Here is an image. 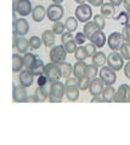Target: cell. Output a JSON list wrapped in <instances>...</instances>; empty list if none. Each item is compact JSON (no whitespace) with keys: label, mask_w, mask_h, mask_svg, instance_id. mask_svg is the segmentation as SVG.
Returning <instances> with one entry per match:
<instances>
[{"label":"cell","mask_w":130,"mask_h":145,"mask_svg":"<svg viewBox=\"0 0 130 145\" xmlns=\"http://www.w3.org/2000/svg\"><path fill=\"white\" fill-rule=\"evenodd\" d=\"M66 96V85L55 81L50 85V93H49V101L51 103H61L63 97Z\"/></svg>","instance_id":"cell-1"},{"label":"cell","mask_w":130,"mask_h":145,"mask_svg":"<svg viewBox=\"0 0 130 145\" xmlns=\"http://www.w3.org/2000/svg\"><path fill=\"white\" fill-rule=\"evenodd\" d=\"M75 18L79 22H83V23H86L91 20L92 17V8L90 4H82V5H78L77 8L74 11Z\"/></svg>","instance_id":"cell-2"},{"label":"cell","mask_w":130,"mask_h":145,"mask_svg":"<svg viewBox=\"0 0 130 145\" xmlns=\"http://www.w3.org/2000/svg\"><path fill=\"white\" fill-rule=\"evenodd\" d=\"M107 65H108L112 70L119 71L124 68V58L118 51H112L108 56H107Z\"/></svg>","instance_id":"cell-3"},{"label":"cell","mask_w":130,"mask_h":145,"mask_svg":"<svg viewBox=\"0 0 130 145\" xmlns=\"http://www.w3.org/2000/svg\"><path fill=\"white\" fill-rule=\"evenodd\" d=\"M67 52L65 48V45H59V46H53L50 50V53H49V57H50V61L52 63H56V64H60V63L66 61L67 57Z\"/></svg>","instance_id":"cell-4"},{"label":"cell","mask_w":130,"mask_h":145,"mask_svg":"<svg viewBox=\"0 0 130 145\" xmlns=\"http://www.w3.org/2000/svg\"><path fill=\"white\" fill-rule=\"evenodd\" d=\"M13 11H16L21 17H26L32 13L33 7L30 0H16L13 1Z\"/></svg>","instance_id":"cell-5"},{"label":"cell","mask_w":130,"mask_h":145,"mask_svg":"<svg viewBox=\"0 0 130 145\" xmlns=\"http://www.w3.org/2000/svg\"><path fill=\"white\" fill-rule=\"evenodd\" d=\"M98 76H100V80L105 84V86H112L115 80H117V76H115V71L112 70L110 67H101L100 71H98Z\"/></svg>","instance_id":"cell-6"},{"label":"cell","mask_w":130,"mask_h":145,"mask_svg":"<svg viewBox=\"0 0 130 145\" xmlns=\"http://www.w3.org/2000/svg\"><path fill=\"white\" fill-rule=\"evenodd\" d=\"M63 13H65V8L62 7L61 4H52L46 10V16L49 21L51 22H59L63 17Z\"/></svg>","instance_id":"cell-7"},{"label":"cell","mask_w":130,"mask_h":145,"mask_svg":"<svg viewBox=\"0 0 130 145\" xmlns=\"http://www.w3.org/2000/svg\"><path fill=\"white\" fill-rule=\"evenodd\" d=\"M44 74H45L49 80L51 82H55V81H59L62 76H61V71H60V68H59V64L56 63H48L44 67Z\"/></svg>","instance_id":"cell-8"},{"label":"cell","mask_w":130,"mask_h":145,"mask_svg":"<svg viewBox=\"0 0 130 145\" xmlns=\"http://www.w3.org/2000/svg\"><path fill=\"white\" fill-rule=\"evenodd\" d=\"M12 28H13L12 31L15 34H17L18 36H24V35L28 34V31H29V23L27 22V20H24L23 17L17 18L16 21H13Z\"/></svg>","instance_id":"cell-9"},{"label":"cell","mask_w":130,"mask_h":145,"mask_svg":"<svg viewBox=\"0 0 130 145\" xmlns=\"http://www.w3.org/2000/svg\"><path fill=\"white\" fill-rule=\"evenodd\" d=\"M123 35L118 33V31H113V33H111L108 39H107V45H108V47L112 50V51H118L120 48L123 44Z\"/></svg>","instance_id":"cell-10"},{"label":"cell","mask_w":130,"mask_h":145,"mask_svg":"<svg viewBox=\"0 0 130 145\" xmlns=\"http://www.w3.org/2000/svg\"><path fill=\"white\" fill-rule=\"evenodd\" d=\"M13 47H15L20 53H27L29 48V40L24 36H18L13 33Z\"/></svg>","instance_id":"cell-11"},{"label":"cell","mask_w":130,"mask_h":145,"mask_svg":"<svg viewBox=\"0 0 130 145\" xmlns=\"http://www.w3.org/2000/svg\"><path fill=\"white\" fill-rule=\"evenodd\" d=\"M130 96V86L127 84H123L120 85L118 89H117V93H115V98H114V102L117 103H127L128 99Z\"/></svg>","instance_id":"cell-12"},{"label":"cell","mask_w":130,"mask_h":145,"mask_svg":"<svg viewBox=\"0 0 130 145\" xmlns=\"http://www.w3.org/2000/svg\"><path fill=\"white\" fill-rule=\"evenodd\" d=\"M27 87L24 86H13V92H12V101L15 103H24L28 94H27Z\"/></svg>","instance_id":"cell-13"},{"label":"cell","mask_w":130,"mask_h":145,"mask_svg":"<svg viewBox=\"0 0 130 145\" xmlns=\"http://www.w3.org/2000/svg\"><path fill=\"white\" fill-rule=\"evenodd\" d=\"M104 89H105V84L100 80V78H98V79L94 78V79L90 81L89 91H90V93L92 94L94 97H98V96H101L102 92H104Z\"/></svg>","instance_id":"cell-14"},{"label":"cell","mask_w":130,"mask_h":145,"mask_svg":"<svg viewBox=\"0 0 130 145\" xmlns=\"http://www.w3.org/2000/svg\"><path fill=\"white\" fill-rule=\"evenodd\" d=\"M34 74L29 69H24L20 72L18 75V81H20V85L24 86V87H29L32 86L33 81H34Z\"/></svg>","instance_id":"cell-15"},{"label":"cell","mask_w":130,"mask_h":145,"mask_svg":"<svg viewBox=\"0 0 130 145\" xmlns=\"http://www.w3.org/2000/svg\"><path fill=\"white\" fill-rule=\"evenodd\" d=\"M90 41H91V44L95 45L97 48H101V47H104L105 45H106L107 39H106V35H105L104 31L98 30V31H96V33L91 36Z\"/></svg>","instance_id":"cell-16"},{"label":"cell","mask_w":130,"mask_h":145,"mask_svg":"<svg viewBox=\"0 0 130 145\" xmlns=\"http://www.w3.org/2000/svg\"><path fill=\"white\" fill-rule=\"evenodd\" d=\"M30 15H32V18H33L34 22L40 23V22H43V20L46 16V8L44 7L43 5H37L33 8V11H32Z\"/></svg>","instance_id":"cell-17"},{"label":"cell","mask_w":130,"mask_h":145,"mask_svg":"<svg viewBox=\"0 0 130 145\" xmlns=\"http://www.w3.org/2000/svg\"><path fill=\"white\" fill-rule=\"evenodd\" d=\"M86 65L84 62H77L73 65V75L74 78H77L78 80L86 76Z\"/></svg>","instance_id":"cell-18"},{"label":"cell","mask_w":130,"mask_h":145,"mask_svg":"<svg viewBox=\"0 0 130 145\" xmlns=\"http://www.w3.org/2000/svg\"><path fill=\"white\" fill-rule=\"evenodd\" d=\"M49 93H50V89H48V86H38L37 89H35L34 96L37 98L38 103L40 102H45L49 98Z\"/></svg>","instance_id":"cell-19"},{"label":"cell","mask_w":130,"mask_h":145,"mask_svg":"<svg viewBox=\"0 0 130 145\" xmlns=\"http://www.w3.org/2000/svg\"><path fill=\"white\" fill-rule=\"evenodd\" d=\"M100 29H98V27L96 25V23L94 21H89L86 22V23L84 24V28H83V33L86 35V38L90 40L91 36L96 33V31H98Z\"/></svg>","instance_id":"cell-20"},{"label":"cell","mask_w":130,"mask_h":145,"mask_svg":"<svg viewBox=\"0 0 130 145\" xmlns=\"http://www.w3.org/2000/svg\"><path fill=\"white\" fill-rule=\"evenodd\" d=\"M23 68H24L23 57H21L20 53L12 54V71L13 72H21Z\"/></svg>","instance_id":"cell-21"},{"label":"cell","mask_w":130,"mask_h":145,"mask_svg":"<svg viewBox=\"0 0 130 145\" xmlns=\"http://www.w3.org/2000/svg\"><path fill=\"white\" fill-rule=\"evenodd\" d=\"M79 92H80L79 86H69V87H66V98L71 102L78 101Z\"/></svg>","instance_id":"cell-22"},{"label":"cell","mask_w":130,"mask_h":145,"mask_svg":"<svg viewBox=\"0 0 130 145\" xmlns=\"http://www.w3.org/2000/svg\"><path fill=\"white\" fill-rule=\"evenodd\" d=\"M55 33H53L52 30H45L42 35V39H43V44L45 45L46 47H52L53 45H55Z\"/></svg>","instance_id":"cell-23"},{"label":"cell","mask_w":130,"mask_h":145,"mask_svg":"<svg viewBox=\"0 0 130 145\" xmlns=\"http://www.w3.org/2000/svg\"><path fill=\"white\" fill-rule=\"evenodd\" d=\"M115 93H117V91L114 89V87H112V86H107V87H105V89H104V92H102L101 96L106 101V103H112V102H114Z\"/></svg>","instance_id":"cell-24"},{"label":"cell","mask_w":130,"mask_h":145,"mask_svg":"<svg viewBox=\"0 0 130 145\" xmlns=\"http://www.w3.org/2000/svg\"><path fill=\"white\" fill-rule=\"evenodd\" d=\"M59 68H60V71H61V76L62 78H65V79H68L71 74L73 72V67H72L71 63L68 62H62L59 64Z\"/></svg>","instance_id":"cell-25"},{"label":"cell","mask_w":130,"mask_h":145,"mask_svg":"<svg viewBox=\"0 0 130 145\" xmlns=\"http://www.w3.org/2000/svg\"><path fill=\"white\" fill-rule=\"evenodd\" d=\"M91 59H92V64H95L96 67L101 68V67H104V65L106 64L107 57H106V54H105L104 52L98 51V52H96V53L91 57Z\"/></svg>","instance_id":"cell-26"},{"label":"cell","mask_w":130,"mask_h":145,"mask_svg":"<svg viewBox=\"0 0 130 145\" xmlns=\"http://www.w3.org/2000/svg\"><path fill=\"white\" fill-rule=\"evenodd\" d=\"M114 12H115V6L113 5V4L106 3V4H104V5L101 6V15L104 16L105 18H111V17H113Z\"/></svg>","instance_id":"cell-27"},{"label":"cell","mask_w":130,"mask_h":145,"mask_svg":"<svg viewBox=\"0 0 130 145\" xmlns=\"http://www.w3.org/2000/svg\"><path fill=\"white\" fill-rule=\"evenodd\" d=\"M44 67H45L44 62L40 59L39 57H37V59H35V62H34V64L32 65V68H30L29 70L32 71L35 76H40L42 74H44Z\"/></svg>","instance_id":"cell-28"},{"label":"cell","mask_w":130,"mask_h":145,"mask_svg":"<svg viewBox=\"0 0 130 145\" xmlns=\"http://www.w3.org/2000/svg\"><path fill=\"white\" fill-rule=\"evenodd\" d=\"M35 59H37V56H35V54L30 53V52L24 53V56H23V64H24L26 69H30L32 65L34 64Z\"/></svg>","instance_id":"cell-29"},{"label":"cell","mask_w":130,"mask_h":145,"mask_svg":"<svg viewBox=\"0 0 130 145\" xmlns=\"http://www.w3.org/2000/svg\"><path fill=\"white\" fill-rule=\"evenodd\" d=\"M74 57H75V59H77V62H84L85 59H86L89 56H88V52H86L85 46H78L77 51L74 52Z\"/></svg>","instance_id":"cell-30"},{"label":"cell","mask_w":130,"mask_h":145,"mask_svg":"<svg viewBox=\"0 0 130 145\" xmlns=\"http://www.w3.org/2000/svg\"><path fill=\"white\" fill-rule=\"evenodd\" d=\"M65 25H66L67 31L73 33V31H75V30H77V28H78V20L75 17H68L66 20Z\"/></svg>","instance_id":"cell-31"},{"label":"cell","mask_w":130,"mask_h":145,"mask_svg":"<svg viewBox=\"0 0 130 145\" xmlns=\"http://www.w3.org/2000/svg\"><path fill=\"white\" fill-rule=\"evenodd\" d=\"M43 44V39L37 35H33L29 38V47L32 50H39Z\"/></svg>","instance_id":"cell-32"},{"label":"cell","mask_w":130,"mask_h":145,"mask_svg":"<svg viewBox=\"0 0 130 145\" xmlns=\"http://www.w3.org/2000/svg\"><path fill=\"white\" fill-rule=\"evenodd\" d=\"M119 51H120V54L123 56L124 59L130 61V44L129 42H123L122 46L119 48Z\"/></svg>","instance_id":"cell-33"},{"label":"cell","mask_w":130,"mask_h":145,"mask_svg":"<svg viewBox=\"0 0 130 145\" xmlns=\"http://www.w3.org/2000/svg\"><path fill=\"white\" fill-rule=\"evenodd\" d=\"M65 29H66V25L62 23L61 21L59 22H53V25H52V31L55 33L56 35H62L65 33Z\"/></svg>","instance_id":"cell-34"},{"label":"cell","mask_w":130,"mask_h":145,"mask_svg":"<svg viewBox=\"0 0 130 145\" xmlns=\"http://www.w3.org/2000/svg\"><path fill=\"white\" fill-rule=\"evenodd\" d=\"M97 68L95 64H88L86 65V76L90 80H92L94 78H96L97 75Z\"/></svg>","instance_id":"cell-35"},{"label":"cell","mask_w":130,"mask_h":145,"mask_svg":"<svg viewBox=\"0 0 130 145\" xmlns=\"http://www.w3.org/2000/svg\"><path fill=\"white\" fill-rule=\"evenodd\" d=\"M94 22L96 23V25L98 27V29H100V30L105 29V27H106V20H105V17L102 16V15H95V16H94Z\"/></svg>","instance_id":"cell-36"},{"label":"cell","mask_w":130,"mask_h":145,"mask_svg":"<svg viewBox=\"0 0 130 145\" xmlns=\"http://www.w3.org/2000/svg\"><path fill=\"white\" fill-rule=\"evenodd\" d=\"M90 79L88 78V76H84V78L82 79H79V88L80 91H85V89H88L89 88V86H90Z\"/></svg>","instance_id":"cell-37"},{"label":"cell","mask_w":130,"mask_h":145,"mask_svg":"<svg viewBox=\"0 0 130 145\" xmlns=\"http://www.w3.org/2000/svg\"><path fill=\"white\" fill-rule=\"evenodd\" d=\"M65 48L66 51L68 53H74L75 51H77V42H75V40H71V41H68L67 44H65Z\"/></svg>","instance_id":"cell-38"},{"label":"cell","mask_w":130,"mask_h":145,"mask_svg":"<svg viewBox=\"0 0 130 145\" xmlns=\"http://www.w3.org/2000/svg\"><path fill=\"white\" fill-rule=\"evenodd\" d=\"M115 20H118L123 25H127V24H129L128 22H129V20H130V17H129V15H128L127 11H122V12H120L119 15H118V17L115 18Z\"/></svg>","instance_id":"cell-39"},{"label":"cell","mask_w":130,"mask_h":145,"mask_svg":"<svg viewBox=\"0 0 130 145\" xmlns=\"http://www.w3.org/2000/svg\"><path fill=\"white\" fill-rule=\"evenodd\" d=\"M122 35H123L124 42H129L130 44V24L124 25L123 31H122Z\"/></svg>","instance_id":"cell-40"},{"label":"cell","mask_w":130,"mask_h":145,"mask_svg":"<svg viewBox=\"0 0 130 145\" xmlns=\"http://www.w3.org/2000/svg\"><path fill=\"white\" fill-rule=\"evenodd\" d=\"M49 84H52V82L49 80V78L45 74H42L38 78V86H48Z\"/></svg>","instance_id":"cell-41"},{"label":"cell","mask_w":130,"mask_h":145,"mask_svg":"<svg viewBox=\"0 0 130 145\" xmlns=\"http://www.w3.org/2000/svg\"><path fill=\"white\" fill-rule=\"evenodd\" d=\"M73 35H72L71 31H65L63 34L61 35V41H62V45H65L67 44L68 41H71V40H73Z\"/></svg>","instance_id":"cell-42"},{"label":"cell","mask_w":130,"mask_h":145,"mask_svg":"<svg viewBox=\"0 0 130 145\" xmlns=\"http://www.w3.org/2000/svg\"><path fill=\"white\" fill-rule=\"evenodd\" d=\"M86 35H85L84 33H77L74 36V40H75V42H77V45H82L84 44L85 41H86Z\"/></svg>","instance_id":"cell-43"},{"label":"cell","mask_w":130,"mask_h":145,"mask_svg":"<svg viewBox=\"0 0 130 145\" xmlns=\"http://www.w3.org/2000/svg\"><path fill=\"white\" fill-rule=\"evenodd\" d=\"M85 48H86V52H88V56L89 57H92L94 54H95L97 51H96V46L94 44H88L86 46H85Z\"/></svg>","instance_id":"cell-44"},{"label":"cell","mask_w":130,"mask_h":145,"mask_svg":"<svg viewBox=\"0 0 130 145\" xmlns=\"http://www.w3.org/2000/svg\"><path fill=\"white\" fill-rule=\"evenodd\" d=\"M66 87H69V86H78L79 85V80L77 78H68L66 79Z\"/></svg>","instance_id":"cell-45"},{"label":"cell","mask_w":130,"mask_h":145,"mask_svg":"<svg viewBox=\"0 0 130 145\" xmlns=\"http://www.w3.org/2000/svg\"><path fill=\"white\" fill-rule=\"evenodd\" d=\"M86 1H88V4H90V5L91 6H102V5H104V0H86Z\"/></svg>","instance_id":"cell-46"},{"label":"cell","mask_w":130,"mask_h":145,"mask_svg":"<svg viewBox=\"0 0 130 145\" xmlns=\"http://www.w3.org/2000/svg\"><path fill=\"white\" fill-rule=\"evenodd\" d=\"M123 69H124V75L130 80V61H128V63L124 65Z\"/></svg>","instance_id":"cell-47"},{"label":"cell","mask_w":130,"mask_h":145,"mask_svg":"<svg viewBox=\"0 0 130 145\" xmlns=\"http://www.w3.org/2000/svg\"><path fill=\"white\" fill-rule=\"evenodd\" d=\"M91 103H106V101L102 97H94L92 99H91Z\"/></svg>","instance_id":"cell-48"},{"label":"cell","mask_w":130,"mask_h":145,"mask_svg":"<svg viewBox=\"0 0 130 145\" xmlns=\"http://www.w3.org/2000/svg\"><path fill=\"white\" fill-rule=\"evenodd\" d=\"M24 103H38V101H37V98H35V96H33V97H27Z\"/></svg>","instance_id":"cell-49"},{"label":"cell","mask_w":130,"mask_h":145,"mask_svg":"<svg viewBox=\"0 0 130 145\" xmlns=\"http://www.w3.org/2000/svg\"><path fill=\"white\" fill-rule=\"evenodd\" d=\"M110 3H111V4H113V5L117 7V6H119L120 4L123 3V0H110Z\"/></svg>","instance_id":"cell-50"},{"label":"cell","mask_w":130,"mask_h":145,"mask_svg":"<svg viewBox=\"0 0 130 145\" xmlns=\"http://www.w3.org/2000/svg\"><path fill=\"white\" fill-rule=\"evenodd\" d=\"M123 4H124V7L128 8L130 6V0H123Z\"/></svg>","instance_id":"cell-51"},{"label":"cell","mask_w":130,"mask_h":145,"mask_svg":"<svg viewBox=\"0 0 130 145\" xmlns=\"http://www.w3.org/2000/svg\"><path fill=\"white\" fill-rule=\"evenodd\" d=\"M74 1L77 3L78 5H82V4H85V3H86V0H74Z\"/></svg>","instance_id":"cell-52"},{"label":"cell","mask_w":130,"mask_h":145,"mask_svg":"<svg viewBox=\"0 0 130 145\" xmlns=\"http://www.w3.org/2000/svg\"><path fill=\"white\" fill-rule=\"evenodd\" d=\"M51 1L53 3V4H61L63 0H51Z\"/></svg>","instance_id":"cell-53"},{"label":"cell","mask_w":130,"mask_h":145,"mask_svg":"<svg viewBox=\"0 0 130 145\" xmlns=\"http://www.w3.org/2000/svg\"><path fill=\"white\" fill-rule=\"evenodd\" d=\"M125 10H127V12H128V15H129V17H130V6H129L128 8H125Z\"/></svg>","instance_id":"cell-54"},{"label":"cell","mask_w":130,"mask_h":145,"mask_svg":"<svg viewBox=\"0 0 130 145\" xmlns=\"http://www.w3.org/2000/svg\"><path fill=\"white\" fill-rule=\"evenodd\" d=\"M128 103H130V96H129V99H128Z\"/></svg>","instance_id":"cell-55"},{"label":"cell","mask_w":130,"mask_h":145,"mask_svg":"<svg viewBox=\"0 0 130 145\" xmlns=\"http://www.w3.org/2000/svg\"><path fill=\"white\" fill-rule=\"evenodd\" d=\"M13 1H16V0H13Z\"/></svg>","instance_id":"cell-56"}]
</instances>
